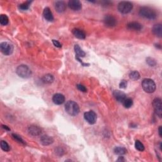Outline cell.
I'll return each instance as SVG.
<instances>
[{
  "instance_id": "obj_38",
  "label": "cell",
  "mask_w": 162,
  "mask_h": 162,
  "mask_svg": "<svg viewBox=\"0 0 162 162\" xmlns=\"http://www.w3.org/2000/svg\"><path fill=\"white\" fill-rule=\"evenodd\" d=\"M161 146H162V144H161V142H160V150H161V151L162 150V149H161Z\"/></svg>"
},
{
  "instance_id": "obj_1",
  "label": "cell",
  "mask_w": 162,
  "mask_h": 162,
  "mask_svg": "<svg viewBox=\"0 0 162 162\" xmlns=\"http://www.w3.org/2000/svg\"><path fill=\"white\" fill-rule=\"evenodd\" d=\"M139 14L141 17L149 20L155 19L157 17V14L156 11L153 8L148 7H143L140 8Z\"/></svg>"
},
{
  "instance_id": "obj_14",
  "label": "cell",
  "mask_w": 162,
  "mask_h": 162,
  "mask_svg": "<svg viewBox=\"0 0 162 162\" xmlns=\"http://www.w3.org/2000/svg\"><path fill=\"white\" fill-rule=\"evenodd\" d=\"M40 142L43 146H49L53 143L54 139L51 136L44 135L41 138Z\"/></svg>"
},
{
  "instance_id": "obj_13",
  "label": "cell",
  "mask_w": 162,
  "mask_h": 162,
  "mask_svg": "<svg viewBox=\"0 0 162 162\" xmlns=\"http://www.w3.org/2000/svg\"><path fill=\"white\" fill-rule=\"evenodd\" d=\"M55 8L58 13H63L67 8L66 3L63 1H57L55 3Z\"/></svg>"
},
{
  "instance_id": "obj_30",
  "label": "cell",
  "mask_w": 162,
  "mask_h": 162,
  "mask_svg": "<svg viewBox=\"0 0 162 162\" xmlns=\"http://www.w3.org/2000/svg\"><path fill=\"white\" fill-rule=\"evenodd\" d=\"M146 63H147L150 67H155L157 65V61L154 58L148 57L146 58Z\"/></svg>"
},
{
  "instance_id": "obj_12",
  "label": "cell",
  "mask_w": 162,
  "mask_h": 162,
  "mask_svg": "<svg viewBox=\"0 0 162 162\" xmlns=\"http://www.w3.org/2000/svg\"><path fill=\"white\" fill-rule=\"evenodd\" d=\"M52 100L55 104L60 105H62L65 102V98L64 95H63L62 94H60V93H57V94L54 95L53 96Z\"/></svg>"
},
{
  "instance_id": "obj_7",
  "label": "cell",
  "mask_w": 162,
  "mask_h": 162,
  "mask_svg": "<svg viewBox=\"0 0 162 162\" xmlns=\"http://www.w3.org/2000/svg\"><path fill=\"white\" fill-rule=\"evenodd\" d=\"M153 106L156 115L160 118L162 117V103L161 99L159 98H155L153 101Z\"/></svg>"
},
{
  "instance_id": "obj_24",
  "label": "cell",
  "mask_w": 162,
  "mask_h": 162,
  "mask_svg": "<svg viewBox=\"0 0 162 162\" xmlns=\"http://www.w3.org/2000/svg\"><path fill=\"white\" fill-rule=\"evenodd\" d=\"M9 22L8 18L6 15L1 14L0 15V24L1 26H7Z\"/></svg>"
},
{
  "instance_id": "obj_16",
  "label": "cell",
  "mask_w": 162,
  "mask_h": 162,
  "mask_svg": "<svg viewBox=\"0 0 162 162\" xmlns=\"http://www.w3.org/2000/svg\"><path fill=\"white\" fill-rule=\"evenodd\" d=\"M43 16H44L46 20L49 22H51L54 20L53 15L51 10L48 7H46L44 9V11H43Z\"/></svg>"
},
{
  "instance_id": "obj_17",
  "label": "cell",
  "mask_w": 162,
  "mask_h": 162,
  "mask_svg": "<svg viewBox=\"0 0 162 162\" xmlns=\"http://www.w3.org/2000/svg\"><path fill=\"white\" fill-rule=\"evenodd\" d=\"M127 28L130 30H141L142 29V25L137 22H132L127 24Z\"/></svg>"
},
{
  "instance_id": "obj_34",
  "label": "cell",
  "mask_w": 162,
  "mask_h": 162,
  "mask_svg": "<svg viewBox=\"0 0 162 162\" xmlns=\"http://www.w3.org/2000/svg\"><path fill=\"white\" fill-rule=\"evenodd\" d=\"M53 43V45L55 46H56L57 48H61V43L58 41L57 40H52Z\"/></svg>"
},
{
  "instance_id": "obj_8",
  "label": "cell",
  "mask_w": 162,
  "mask_h": 162,
  "mask_svg": "<svg viewBox=\"0 0 162 162\" xmlns=\"http://www.w3.org/2000/svg\"><path fill=\"white\" fill-rule=\"evenodd\" d=\"M84 119L86 120L88 123H89L91 125H93L96 122L97 120V115L96 113L93 111H87L84 114Z\"/></svg>"
},
{
  "instance_id": "obj_22",
  "label": "cell",
  "mask_w": 162,
  "mask_h": 162,
  "mask_svg": "<svg viewBox=\"0 0 162 162\" xmlns=\"http://www.w3.org/2000/svg\"><path fill=\"white\" fill-rule=\"evenodd\" d=\"M122 104L126 108H130L133 105V101L131 98H126L122 101Z\"/></svg>"
},
{
  "instance_id": "obj_15",
  "label": "cell",
  "mask_w": 162,
  "mask_h": 162,
  "mask_svg": "<svg viewBox=\"0 0 162 162\" xmlns=\"http://www.w3.org/2000/svg\"><path fill=\"white\" fill-rule=\"evenodd\" d=\"M113 95L115 98L120 103H122L124 99L127 98L125 93L123 92L122 91H119V90H115V91H113Z\"/></svg>"
},
{
  "instance_id": "obj_37",
  "label": "cell",
  "mask_w": 162,
  "mask_h": 162,
  "mask_svg": "<svg viewBox=\"0 0 162 162\" xmlns=\"http://www.w3.org/2000/svg\"><path fill=\"white\" fill-rule=\"evenodd\" d=\"M2 127L3 129H6V130H10V129L9 128V127H8V126H4V125H2Z\"/></svg>"
},
{
  "instance_id": "obj_28",
  "label": "cell",
  "mask_w": 162,
  "mask_h": 162,
  "mask_svg": "<svg viewBox=\"0 0 162 162\" xmlns=\"http://www.w3.org/2000/svg\"><path fill=\"white\" fill-rule=\"evenodd\" d=\"M1 148L3 150L6 152H8L10 150V146H9L8 143L5 141H1Z\"/></svg>"
},
{
  "instance_id": "obj_33",
  "label": "cell",
  "mask_w": 162,
  "mask_h": 162,
  "mask_svg": "<svg viewBox=\"0 0 162 162\" xmlns=\"http://www.w3.org/2000/svg\"><path fill=\"white\" fill-rule=\"evenodd\" d=\"M77 88L79 90V91L84 92H87V89L84 86L81 85V84H77Z\"/></svg>"
},
{
  "instance_id": "obj_10",
  "label": "cell",
  "mask_w": 162,
  "mask_h": 162,
  "mask_svg": "<svg viewBox=\"0 0 162 162\" xmlns=\"http://www.w3.org/2000/svg\"><path fill=\"white\" fill-rule=\"evenodd\" d=\"M68 6L74 11H79L82 8V3L79 0H70L68 3Z\"/></svg>"
},
{
  "instance_id": "obj_32",
  "label": "cell",
  "mask_w": 162,
  "mask_h": 162,
  "mask_svg": "<svg viewBox=\"0 0 162 162\" xmlns=\"http://www.w3.org/2000/svg\"><path fill=\"white\" fill-rule=\"evenodd\" d=\"M120 88L121 89H126L127 86V82L126 80H121V82L119 84Z\"/></svg>"
},
{
  "instance_id": "obj_18",
  "label": "cell",
  "mask_w": 162,
  "mask_h": 162,
  "mask_svg": "<svg viewBox=\"0 0 162 162\" xmlns=\"http://www.w3.org/2000/svg\"><path fill=\"white\" fill-rule=\"evenodd\" d=\"M152 31L155 36L161 37L162 36V26L160 24H155L152 28Z\"/></svg>"
},
{
  "instance_id": "obj_4",
  "label": "cell",
  "mask_w": 162,
  "mask_h": 162,
  "mask_svg": "<svg viewBox=\"0 0 162 162\" xmlns=\"http://www.w3.org/2000/svg\"><path fill=\"white\" fill-rule=\"evenodd\" d=\"M142 87L144 91L147 93H153L156 90V84L151 79H144L142 81Z\"/></svg>"
},
{
  "instance_id": "obj_36",
  "label": "cell",
  "mask_w": 162,
  "mask_h": 162,
  "mask_svg": "<svg viewBox=\"0 0 162 162\" xmlns=\"http://www.w3.org/2000/svg\"><path fill=\"white\" fill-rule=\"evenodd\" d=\"M118 161H125V160H124V157H120L119 158H118V159L117 160Z\"/></svg>"
},
{
  "instance_id": "obj_5",
  "label": "cell",
  "mask_w": 162,
  "mask_h": 162,
  "mask_svg": "<svg viewBox=\"0 0 162 162\" xmlns=\"http://www.w3.org/2000/svg\"><path fill=\"white\" fill-rule=\"evenodd\" d=\"M132 9L133 5L129 1H121L118 5V10L121 14H129L132 10Z\"/></svg>"
},
{
  "instance_id": "obj_31",
  "label": "cell",
  "mask_w": 162,
  "mask_h": 162,
  "mask_svg": "<svg viewBox=\"0 0 162 162\" xmlns=\"http://www.w3.org/2000/svg\"><path fill=\"white\" fill-rule=\"evenodd\" d=\"M55 152H56V153H57L58 156H62L65 153V150L62 148L58 147L55 150Z\"/></svg>"
},
{
  "instance_id": "obj_2",
  "label": "cell",
  "mask_w": 162,
  "mask_h": 162,
  "mask_svg": "<svg viewBox=\"0 0 162 162\" xmlns=\"http://www.w3.org/2000/svg\"><path fill=\"white\" fill-rule=\"evenodd\" d=\"M67 113L71 116H76L79 113L80 108L79 105L74 101H68L65 106Z\"/></svg>"
},
{
  "instance_id": "obj_11",
  "label": "cell",
  "mask_w": 162,
  "mask_h": 162,
  "mask_svg": "<svg viewBox=\"0 0 162 162\" xmlns=\"http://www.w3.org/2000/svg\"><path fill=\"white\" fill-rule=\"evenodd\" d=\"M28 132H29V133L31 136H39L41 134L42 130L38 126L35 125H32L28 128Z\"/></svg>"
},
{
  "instance_id": "obj_23",
  "label": "cell",
  "mask_w": 162,
  "mask_h": 162,
  "mask_svg": "<svg viewBox=\"0 0 162 162\" xmlns=\"http://www.w3.org/2000/svg\"><path fill=\"white\" fill-rule=\"evenodd\" d=\"M114 153L118 155H124L126 154L127 149L122 147H116L114 149Z\"/></svg>"
},
{
  "instance_id": "obj_19",
  "label": "cell",
  "mask_w": 162,
  "mask_h": 162,
  "mask_svg": "<svg viewBox=\"0 0 162 162\" xmlns=\"http://www.w3.org/2000/svg\"><path fill=\"white\" fill-rule=\"evenodd\" d=\"M72 33L75 37L80 39H84L86 38V34L82 30H80L79 29H74L72 30Z\"/></svg>"
},
{
  "instance_id": "obj_21",
  "label": "cell",
  "mask_w": 162,
  "mask_h": 162,
  "mask_svg": "<svg viewBox=\"0 0 162 162\" xmlns=\"http://www.w3.org/2000/svg\"><path fill=\"white\" fill-rule=\"evenodd\" d=\"M42 82L45 84H51L54 81V77L51 74H46L42 77Z\"/></svg>"
},
{
  "instance_id": "obj_29",
  "label": "cell",
  "mask_w": 162,
  "mask_h": 162,
  "mask_svg": "<svg viewBox=\"0 0 162 162\" xmlns=\"http://www.w3.org/2000/svg\"><path fill=\"white\" fill-rule=\"evenodd\" d=\"M12 137H13V138L14 139L16 140L17 141H18V142L20 143V144H24V145H26V142L24 141V140L22 139V138L20 136H18L17 134H12Z\"/></svg>"
},
{
  "instance_id": "obj_35",
  "label": "cell",
  "mask_w": 162,
  "mask_h": 162,
  "mask_svg": "<svg viewBox=\"0 0 162 162\" xmlns=\"http://www.w3.org/2000/svg\"><path fill=\"white\" fill-rule=\"evenodd\" d=\"M158 133H159V136H160L161 138L162 137V127L161 126H160L158 128Z\"/></svg>"
},
{
  "instance_id": "obj_25",
  "label": "cell",
  "mask_w": 162,
  "mask_h": 162,
  "mask_svg": "<svg viewBox=\"0 0 162 162\" xmlns=\"http://www.w3.org/2000/svg\"><path fill=\"white\" fill-rule=\"evenodd\" d=\"M129 77L130 79L134 80H138L140 78V74L138 71H132L130 72L129 74Z\"/></svg>"
},
{
  "instance_id": "obj_27",
  "label": "cell",
  "mask_w": 162,
  "mask_h": 162,
  "mask_svg": "<svg viewBox=\"0 0 162 162\" xmlns=\"http://www.w3.org/2000/svg\"><path fill=\"white\" fill-rule=\"evenodd\" d=\"M31 3H32V1H27L24 2V3L19 5V8L22 10H27L29 8Z\"/></svg>"
},
{
  "instance_id": "obj_3",
  "label": "cell",
  "mask_w": 162,
  "mask_h": 162,
  "mask_svg": "<svg viewBox=\"0 0 162 162\" xmlns=\"http://www.w3.org/2000/svg\"><path fill=\"white\" fill-rule=\"evenodd\" d=\"M16 73L18 76L23 79H28L32 76V71L26 65H20L16 69Z\"/></svg>"
},
{
  "instance_id": "obj_20",
  "label": "cell",
  "mask_w": 162,
  "mask_h": 162,
  "mask_svg": "<svg viewBox=\"0 0 162 162\" xmlns=\"http://www.w3.org/2000/svg\"><path fill=\"white\" fill-rule=\"evenodd\" d=\"M74 50L75 52H76L77 57L81 58V57H84L86 56V53L80 48V46L78 45H76L74 46Z\"/></svg>"
},
{
  "instance_id": "obj_9",
  "label": "cell",
  "mask_w": 162,
  "mask_h": 162,
  "mask_svg": "<svg viewBox=\"0 0 162 162\" xmlns=\"http://www.w3.org/2000/svg\"><path fill=\"white\" fill-rule=\"evenodd\" d=\"M103 22L105 26L108 27H113L117 25V19L111 15H106Z\"/></svg>"
},
{
  "instance_id": "obj_26",
  "label": "cell",
  "mask_w": 162,
  "mask_h": 162,
  "mask_svg": "<svg viewBox=\"0 0 162 162\" xmlns=\"http://www.w3.org/2000/svg\"><path fill=\"white\" fill-rule=\"evenodd\" d=\"M135 147L136 149H138L139 151H143L144 150V146L142 143L139 141V140H137L135 142Z\"/></svg>"
},
{
  "instance_id": "obj_6",
  "label": "cell",
  "mask_w": 162,
  "mask_h": 162,
  "mask_svg": "<svg viewBox=\"0 0 162 162\" xmlns=\"http://www.w3.org/2000/svg\"><path fill=\"white\" fill-rule=\"evenodd\" d=\"M0 49L5 55H10L14 52V46L8 42H3L0 44Z\"/></svg>"
}]
</instances>
